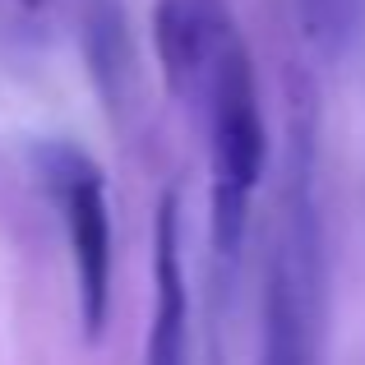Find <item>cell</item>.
<instances>
[{"label": "cell", "mask_w": 365, "mask_h": 365, "mask_svg": "<svg viewBox=\"0 0 365 365\" xmlns=\"http://www.w3.org/2000/svg\"><path fill=\"white\" fill-rule=\"evenodd\" d=\"M296 28L319 61H342L365 33V0H292Z\"/></svg>", "instance_id": "4"}, {"label": "cell", "mask_w": 365, "mask_h": 365, "mask_svg": "<svg viewBox=\"0 0 365 365\" xmlns=\"http://www.w3.org/2000/svg\"><path fill=\"white\" fill-rule=\"evenodd\" d=\"M329 333V236L319 204V148L314 107L292 98L277 222L259 292V356L255 365H324Z\"/></svg>", "instance_id": "1"}, {"label": "cell", "mask_w": 365, "mask_h": 365, "mask_svg": "<svg viewBox=\"0 0 365 365\" xmlns=\"http://www.w3.org/2000/svg\"><path fill=\"white\" fill-rule=\"evenodd\" d=\"M143 365H190V287L180 264V199L162 195L153 222V314Z\"/></svg>", "instance_id": "3"}, {"label": "cell", "mask_w": 365, "mask_h": 365, "mask_svg": "<svg viewBox=\"0 0 365 365\" xmlns=\"http://www.w3.org/2000/svg\"><path fill=\"white\" fill-rule=\"evenodd\" d=\"M46 195L61 208V227L70 241L74 264V296H79V324L88 342L102 338L111 314V204L107 176L83 148L65 139H46L33 148Z\"/></svg>", "instance_id": "2"}, {"label": "cell", "mask_w": 365, "mask_h": 365, "mask_svg": "<svg viewBox=\"0 0 365 365\" xmlns=\"http://www.w3.org/2000/svg\"><path fill=\"white\" fill-rule=\"evenodd\" d=\"M88 61L98 70L102 88H116V98L130 83V37H125V19L116 0H93V14H88Z\"/></svg>", "instance_id": "5"}, {"label": "cell", "mask_w": 365, "mask_h": 365, "mask_svg": "<svg viewBox=\"0 0 365 365\" xmlns=\"http://www.w3.org/2000/svg\"><path fill=\"white\" fill-rule=\"evenodd\" d=\"M24 5H37V0H24Z\"/></svg>", "instance_id": "6"}]
</instances>
